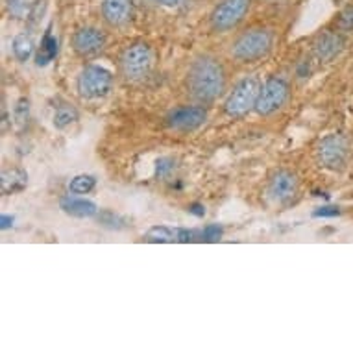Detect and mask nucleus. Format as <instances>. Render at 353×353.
<instances>
[{"label":"nucleus","instance_id":"23","mask_svg":"<svg viewBox=\"0 0 353 353\" xmlns=\"http://www.w3.org/2000/svg\"><path fill=\"white\" fill-rule=\"evenodd\" d=\"M336 32L339 34H350L353 32V4L346 6L336 17Z\"/></svg>","mask_w":353,"mask_h":353},{"label":"nucleus","instance_id":"31","mask_svg":"<svg viewBox=\"0 0 353 353\" xmlns=\"http://www.w3.org/2000/svg\"><path fill=\"white\" fill-rule=\"evenodd\" d=\"M157 2H161L163 6H167V8H176V6H180V4H183L185 0H157Z\"/></svg>","mask_w":353,"mask_h":353},{"label":"nucleus","instance_id":"20","mask_svg":"<svg viewBox=\"0 0 353 353\" xmlns=\"http://www.w3.org/2000/svg\"><path fill=\"white\" fill-rule=\"evenodd\" d=\"M94 185H97V180H94L93 176H89V174H80V176H76L72 178L69 183V191L72 194H89V192L93 191Z\"/></svg>","mask_w":353,"mask_h":353},{"label":"nucleus","instance_id":"11","mask_svg":"<svg viewBox=\"0 0 353 353\" xmlns=\"http://www.w3.org/2000/svg\"><path fill=\"white\" fill-rule=\"evenodd\" d=\"M298 192V178L294 172L290 170H278L270 178L268 183V196L272 198L274 202L285 203L292 200Z\"/></svg>","mask_w":353,"mask_h":353},{"label":"nucleus","instance_id":"16","mask_svg":"<svg viewBox=\"0 0 353 353\" xmlns=\"http://www.w3.org/2000/svg\"><path fill=\"white\" fill-rule=\"evenodd\" d=\"M56 56H58V39L54 37L50 28H48L41 39V47L37 48V54H35V63H37V67H47Z\"/></svg>","mask_w":353,"mask_h":353},{"label":"nucleus","instance_id":"5","mask_svg":"<svg viewBox=\"0 0 353 353\" xmlns=\"http://www.w3.org/2000/svg\"><path fill=\"white\" fill-rule=\"evenodd\" d=\"M152 61H154L152 48L146 43H134L121 56L122 74L132 81L143 80L150 72Z\"/></svg>","mask_w":353,"mask_h":353},{"label":"nucleus","instance_id":"24","mask_svg":"<svg viewBox=\"0 0 353 353\" xmlns=\"http://www.w3.org/2000/svg\"><path fill=\"white\" fill-rule=\"evenodd\" d=\"M174 170V161L170 157H161L156 161V178L163 180V178H168L170 172Z\"/></svg>","mask_w":353,"mask_h":353},{"label":"nucleus","instance_id":"9","mask_svg":"<svg viewBox=\"0 0 353 353\" xmlns=\"http://www.w3.org/2000/svg\"><path fill=\"white\" fill-rule=\"evenodd\" d=\"M208 111L202 105H181L170 111L167 117V124L178 132H192L205 122Z\"/></svg>","mask_w":353,"mask_h":353},{"label":"nucleus","instance_id":"28","mask_svg":"<svg viewBox=\"0 0 353 353\" xmlns=\"http://www.w3.org/2000/svg\"><path fill=\"white\" fill-rule=\"evenodd\" d=\"M8 6H10V12H12L13 15H21L24 10L23 0H8Z\"/></svg>","mask_w":353,"mask_h":353},{"label":"nucleus","instance_id":"3","mask_svg":"<svg viewBox=\"0 0 353 353\" xmlns=\"http://www.w3.org/2000/svg\"><path fill=\"white\" fill-rule=\"evenodd\" d=\"M261 80L257 76H246L239 81L237 85L233 87V91L228 97L224 110L230 117H243L248 111L255 110L257 99L261 93Z\"/></svg>","mask_w":353,"mask_h":353},{"label":"nucleus","instance_id":"26","mask_svg":"<svg viewBox=\"0 0 353 353\" xmlns=\"http://www.w3.org/2000/svg\"><path fill=\"white\" fill-rule=\"evenodd\" d=\"M341 214V208L336 205H322V208L314 209L313 216L316 219H333V216H339Z\"/></svg>","mask_w":353,"mask_h":353},{"label":"nucleus","instance_id":"4","mask_svg":"<svg viewBox=\"0 0 353 353\" xmlns=\"http://www.w3.org/2000/svg\"><path fill=\"white\" fill-rule=\"evenodd\" d=\"M113 74L100 65H87L78 76V93L83 99H102L111 91Z\"/></svg>","mask_w":353,"mask_h":353},{"label":"nucleus","instance_id":"30","mask_svg":"<svg viewBox=\"0 0 353 353\" xmlns=\"http://www.w3.org/2000/svg\"><path fill=\"white\" fill-rule=\"evenodd\" d=\"M13 216H10V214H2V216H0V228H2V230H8V228H12L13 226Z\"/></svg>","mask_w":353,"mask_h":353},{"label":"nucleus","instance_id":"1","mask_svg":"<svg viewBox=\"0 0 353 353\" xmlns=\"http://www.w3.org/2000/svg\"><path fill=\"white\" fill-rule=\"evenodd\" d=\"M187 87L192 99L198 102H213L222 94L226 87V72L219 59L211 56L198 58L189 69Z\"/></svg>","mask_w":353,"mask_h":353},{"label":"nucleus","instance_id":"25","mask_svg":"<svg viewBox=\"0 0 353 353\" xmlns=\"http://www.w3.org/2000/svg\"><path fill=\"white\" fill-rule=\"evenodd\" d=\"M222 235H224V230L219 224H209V226L203 228L202 232V239L205 243H216L222 239Z\"/></svg>","mask_w":353,"mask_h":353},{"label":"nucleus","instance_id":"19","mask_svg":"<svg viewBox=\"0 0 353 353\" xmlns=\"http://www.w3.org/2000/svg\"><path fill=\"white\" fill-rule=\"evenodd\" d=\"M178 232H180V228L172 230L167 226H154L145 235V241L148 243H178Z\"/></svg>","mask_w":353,"mask_h":353},{"label":"nucleus","instance_id":"6","mask_svg":"<svg viewBox=\"0 0 353 353\" xmlns=\"http://www.w3.org/2000/svg\"><path fill=\"white\" fill-rule=\"evenodd\" d=\"M316 154H319V161L322 167L339 172L346 167L347 157H350V145L344 135L330 134L319 143Z\"/></svg>","mask_w":353,"mask_h":353},{"label":"nucleus","instance_id":"18","mask_svg":"<svg viewBox=\"0 0 353 353\" xmlns=\"http://www.w3.org/2000/svg\"><path fill=\"white\" fill-rule=\"evenodd\" d=\"M34 39L30 37L28 34H19L15 39H13V45H12V50H13V56L24 63V61H28V58L34 54Z\"/></svg>","mask_w":353,"mask_h":353},{"label":"nucleus","instance_id":"17","mask_svg":"<svg viewBox=\"0 0 353 353\" xmlns=\"http://www.w3.org/2000/svg\"><path fill=\"white\" fill-rule=\"evenodd\" d=\"M78 111H76L74 105L70 104H59L54 111L52 122L54 126L58 128V130H65V128H69L70 124H74L78 121Z\"/></svg>","mask_w":353,"mask_h":353},{"label":"nucleus","instance_id":"14","mask_svg":"<svg viewBox=\"0 0 353 353\" xmlns=\"http://www.w3.org/2000/svg\"><path fill=\"white\" fill-rule=\"evenodd\" d=\"M59 205L63 209V213L76 216V219H89V216H97V213H99L97 205L89 200H83V198L67 196L61 200Z\"/></svg>","mask_w":353,"mask_h":353},{"label":"nucleus","instance_id":"13","mask_svg":"<svg viewBox=\"0 0 353 353\" xmlns=\"http://www.w3.org/2000/svg\"><path fill=\"white\" fill-rule=\"evenodd\" d=\"M342 47H344L342 34H339V32H324V34L316 39L314 52H316L320 61H331L335 56L341 54Z\"/></svg>","mask_w":353,"mask_h":353},{"label":"nucleus","instance_id":"7","mask_svg":"<svg viewBox=\"0 0 353 353\" xmlns=\"http://www.w3.org/2000/svg\"><path fill=\"white\" fill-rule=\"evenodd\" d=\"M289 99V83L283 78L272 76L261 87L259 99L255 104V111L263 117H268L279 111Z\"/></svg>","mask_w":353,"mask_h":353},{"label":"nucleus","instance_id":"12","mask_svg":"<svg viewBox=\"0 0 353 353\" xmlns=\"http://www.w3.org/2000/svg\"><path fill=\"white\" fill-rule=\"evenodd\" d=\"M102 17L113 28L126 26L134 17L132 0H102Z\"/></svg>","mask_w":353,"mask_h":353},{"label":"nucleus","instance_id":"29","mask_svg":"<svg viewBox=\"0 0 353 353\" xmlns=\"http://www.w3.org/2000/svg\"><path fill=\"white\" fill-rule=\"evenodd\" d=\"M189 213L196 214V216H203L205 214V208H203L202 203H191L189 205Z\"/></svg>","mask_w":353,"mask_h":353},{"label":"nucleus","instance_id":"2","mask_svg":"<svg viewBox=\"0 0 353 353\" xmlns=\"http://www.w3.org/2000/svg\"><path fill=\"white\" fill-rule=\"evenodd\" d=\"M274 45V35L270 30L252 28L239 35L237 41L233 43L232 54L239 61H257L265 58Z\"/></svg>","mask_w":353,"mask_h":353},{"label":"nucleus","instance_id":"21","mask_svg":"<svg viewBox=\"0 0 353 353\" xmlns=\"http://www.w3.org/2000/svg\"><path fill=\"white\" fill-rule=\"evenodd\" d=\"M97 219L104 228H110V230H122V228L128 226V220L115 214L113 211H100L97 213Z\"/></svg>","mask_w":353,"mask_h":353},{"label":"nucleus","instance_id":"15","mask_svg":"<svg viewBox=\"0 0 353 353\" xmlns=\"http://www.w3.org/2000/svg\"><path fill=\"white\" fill-rule=\"evenodd\" d=\"M28 183V174L24 172L23 168H12V170H4L0 176V189L2 194H15L21 192Z\"/></svg>","mask_w":353,"mask_h":353},{"label":"nucleus","instance_id":"8","mask_svg":"<svg viewBox=\"0 0 353 353\" xmlns=\"http://www.w3.org/2000/svg\"><path fill=\"white\" fill-rule=\"evenodd\" d=\"M252 0H222L211 13V28L214 32H228L235 28L250 12Z\"/></svg>","mask_w":353,"mask_h":353},{"label":"nucleus","instance_id":"22","mask_svg":"<svg viewBox=\"0 0 353 353\" xmlns=\"http://www.w3.org/2000/svg\"><path fill=\"white\" fill-rule=\"evenodd\" d=\"M13 121H15V126L24 128L30 121V100L28 99H19L15 108H13Z\"/></svg>","mask_w":353,"mask_h":353},{"label":"nucleus","instance_id":"10","mask_svg":"<svg viewBox=\"0 0 353 353\" xmlns=\"http://www.w3.org/2000/svg\"><path fill=\"white\" fill-rule=\"evenodd\" d=\"M72 47L83 58L97 56L105 47V34L93 26H83L72 35Z\"/></svg>","mask_w":353,"mask_h":353},{"label":"nucleus","instance_id":"27","mask_svg":"<svg viewBox=\"0 0 353 353\" xmlns=\"http://www.w3.org/2000/svg\"><path fill=\"white\" fill-rule=\"evenodd\" d=\"M198 233L192 232V230H181L178 232V243H192V241H196Z\"/></svg>","mask_w":353,"mask_h":353}]
</instances>
